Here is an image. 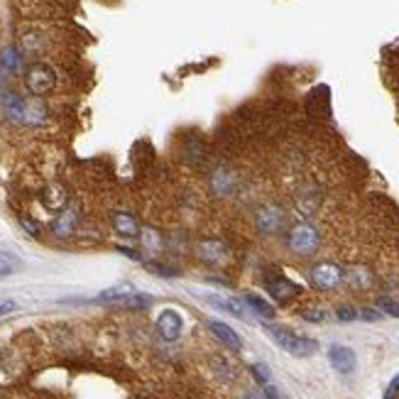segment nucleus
<instances>
[{"instance_id":"nucleus-10","label":"nucleus","mask_w":399,"mask_h":399,"mask_svg":"<svg viewBox=\"0 0 399 399\" xmlns=\"http://www.w3.org/2000/svg\"><path fill=\"white\" fill-rule=\"evenodd\" d=\"M198 257L206 264H223L228 260V245L223 240H201L198 243Z\"/></svg>"},{"instance_id":"nucleus-12","label":"nucleus","mask_w":399,"mask_h":399,"mask_svg":"<svg viewBox=\"0 0 399 399\" xmlns=\"http://www.w3.org/2000/svg\"><path fill=\"white\" fill-rule=\"evenodd\" d=\"M113 228L123 238H140V223L137 218L128 211H115L113 213Z\"/></svg>"},{"instance_id":"nucleus-9","label":"nucleus","mask_w":399,"mask_h":399,"mask_svg":"<svg viewBox=\"0 0 399 399\" xmlns=\"http://www.w3.org/2000/svg\"><path fill=\"white\" fill-rule=\"evenodd\" d=\"M328 360H331L333 370L341 375H350L353 370H355V353L350 350V348L346 346H331L328 348Z\"/></svg>"},{"instance_id":"nucleus-24","label":"nucleus","mask_w":399,"mask_h":399,"mask_svg":"<svg viewBox=\"0 0 399 399\" xmlns=\"http://www.w3.org/2000/svg\"><path fill=\"white\" fill-rule=\"evenodd\" d=\"M301 316H304L306 321H312V323H321V321H326V319H328V314L321 312V309H306Z\"/></svg>"},{"instance_id":"nucleus-31","label":"nucleus","mask_w":399,"mask_h":399,"mask_svg":"<svg viewBox=\"0 0 399 399\" xmlns=\"http://www.w3.org/2000/svg\"><path fill=\"white\" fill-rule=\"evenodd\" d=\"M240 399H260L257 394H245V397H240Z\"/></svg>"},{"instance_id":"nucleus-8","label":"nucleus","mask_w":399,"mask_h":399,"mask_svg":"<svg viewBox=\"0 0 399 399\" xmlns=\"http://www.w3.org/2000/svg\"><path fill=\"white\" fill-rule=\"evenodd\" d=\"M182 328H184V321L174 309H167V312H162L160 319H157V333H160L164 341H176V338L182 336Z\"/></svg>"},{"instance_id":"nucleus-20","label":"nucleus","mask_w":399,"mask_h":399,"mask_svg":"<svg viewBox=\"0 0 399 399\" xmlns=\"http://www.w3.org/2000/svg\"><path fill=\"white\" fill-rule=\"evenodd\" d=\"M346 280H350L353 287H358V289H365V287L373 282V277L368 275V272L363 270V267H355V270L350 272V275H346Z\"/></svg>"},{"instance_id":"nucleus-6","label":"nucleus","mask_w":399,"mask_h":399,"mask_svg":"<svg viewBox=\"0 0 399 399\" xmlns=\"http://www.w3.org/2000/svg\"><path fill=\"white\" fill-rule=\"evenodd\" d=\"M264 289H267V294H272V299L282 301V304L301 294V287L294 285V282L287 280V277H282V275L267 277V280H264Z\"/></svg>"},{"instance_id":"nucleus-23","label":"nucleus","mask_w":399,"mask_h":399,"mask_svg":"<svg viewBox=\"0 0 399 399\" xmlns=\"http://www.w3.org/2000/svg\"><path fill=\"white\" fill-rule=\"evenodd\" d=\"M336 319L338 321H355V319H360V314L353 309V306H341L336 312Z\"/></svg>"},{"instance_id":"nucleus-21","label":"nucleus","mask_w":399,"mask_h":399,"mask_svg":"<svg viewBox=\"0 0 399 399\" xmlns=\"http://www.w3.org/2000/svg\"><path fill=\"white\" fill-rule=\"evenodd\" d=\"M140 235H142V240H145V245L150 250H162V235L157 233L155 228H145V230H140Z\"/></svg>"},{"instance_id":"nucleus-4","label":"nucleus","mask_w":399,"mask_h":399,"mask_svg":"<svg viewBox=\"0 0 399 399\" xmlns=\"http://www.w3.org/2000/svg\"><path fill=\"white\" fill-rule=\"evenodd\" d=\"M309 280H312V285L316 287V289L328 291L343 285L346 272H343V267H338L336 262H319L314 264L312 272H309Z\"/></svg>"},{"instance_id":"nucleus-30","label":"nucleus","mask_w":399,"mask_h":399,"mask_svg":"<svg viewBox=\"0 0 399 399\" xmlns=\"http://www.w3.org/2000/svg\"><path fill=\"white\" fill-rule=\"evenodd\" d=\"M15 312V301H3L0 304V316H6V314Z\"/></svg>"},{"instance_id":"nucleus-16","label":"nucleus","mask_w":399,"mask_h":399,"mask_svg":"<svg viewBox=\"0 0 399 399\" xmlns=\"http://www.w3.org/2000/svg\"><path fill=\"white\" fill-rule=\"evenodd\" d=\"M133 291H135V289H133V287H128V285L113 287V289H108V291H103V294L96 296V301H99V304H118V306H123L125 299H128Z\"/></svg>"},{"instance_id":"nucleus-3","label":"nucleus","mask_w":399,"mask_h":399,"mask_svg":"<svg viewBox=\"0 0 399 399\" xmlns=\"http://www.w3.org/2000/svg\"><path fill=\"white\" fill-rule=\"evenodd\" d=\"M57 83V74L49 64L44 62H37V64H30L25 71V86L32 96H44L49 94Z\"/></svg>"},{"instance_id":"nucleus-17","label":"nucleus","mask_w":399,"mask_h":399,"mask_svg":"<svg viewBox=\"0 0 399 399\" xmlns=\"http://www.w3.org/2000/svg\"><path fill=\"white\" fill-rule=\"evenodd\" d=\"M245 304H248V309L253 314H257V316H262V319H272L275 316V309H272L267 301L262 299V296H257V294H245Z\"/></svg>"},{"instance_id":"nucleus-5","label":"nucleus","mask_w":399,"mask_h":399,"mask_svg":"<svg viewBox=\"0 0 399 399\" xmlns=\"http://www.w3.org/2000/svg\"><path fill=\"white\" fill-rule=\"evenodd\" d=\"M287 223V216L280 206H262L255 211V226L262 235H277Z\"/></svg>"},{"instance_id":"nucleus-26","label":"nucleus","mask_w":399,"mask_h":399,"mask_svg":"<svg viewBox=\"0 0 399 399\" xmlns=\"http://www.w3.org/2000/svg\"><path fill=\"white\" fill-rule=\"evenodd\" d=\"M380 309L389 316H397L399 319V301L394 299H380Z\"/></svg>"},{"instance_id":"nucleus-28","label":"nucleus","mask_w":399,"mask_h":399,"mask_svg":"<svg viewBox=\"0 0 399 399\" xmlns=\"http://www.w3.org/2000/svg\"><path fill=\"white\" fill-rule=\"evenodd\" d=\"M360 319H363V321H380L382 314L375 312V309H363V312H360Z\"/></svg>"},{"instance_id":"nucleus-18","label":"nucleus","mask_w":399,"mask_h":399,"mask_svg":"<svg viewBox=\"0 0 399 399\" xmlns=\"http://www.w3.org/2000/svg\"><path fill=\"white\" fill-rule=\"evenodd\" d=\"M22 267V260L12 253H0V280L3 277H10L15 275L17 270Z\"/></svg>"},{"instance_id":"nucleus-15","label":"nucleus","mask_w":399,"mask_h":399,"mask_svg":"<svg viewBox=\"0 0 399 399\" xmlns=\"http://www.w3.org/2000/svg\"><path fill=\"white\" fill-rule=\"evenodd\" d=\"M20 62H22L20 52L15 47H8L6 52L0 54V78H10L20 69Z\"/></svg>"},{"instance_id":"nucleus-7","label":"nucleus","mask_w":399,"mask_h":399,"mask_svg":"<svg viewBox=\"0 0 399 399\" xmlns=\"http://www.w3.org/2000/svg\"><path fill=\"white\" fill-rule=\"evenodd\" d=\"M44 123H47V105L42 103L40 96L22 101V113H20V123H17V125L40 128V125H44Z\"/></svg>"},{"instance_id":"nucleus-27","label":"nucleus","mask_w":399,"mask_h":399,"mask_svg":"<svg viewBox=\"0 0 399 399\" xmlns=\"http://www.w3.org/2000/svg\"><path fill=\"white\" fill-rule=\"evenodd\" d=\"M382 399H399V375H397V377H392V382L387 384Z\"/></svg>"},{"instance_id":"nucleus-25","label":"nucleus","mask_w":399,"mask_h":399,"mask_svg":"<svg viewBox=\"0 0 399 399\" xmlns=\"http://www.w3.org/2000/svg\"><path fill=\"white\" fill-rule=\"evenodd\" d=\"M147 270L155 272V275H160V277H176V275H179V272L171 270V267H164V264H157V262L147 264Z\"/></svg>"},{"instance_id":"nucleus-22","label":"nucleus","mask_w":399,"mask_h":399,"mask_svg":"<svg viewBox=\"0 0 399 399\" xmlns=\"http://www.w3.org/2000/svg\"><path fill=\"white\" fill-rule=\"evenodd\" d=\"M250 373H253V377L257 380V382L262 384V387H264V384H270V377H272V375H270V368H267V365H264V363H255V365H250Z\"/></svg>"},{"instance_id":"nucleus-14","label":"nucleus","mask_w":399,"mask_h":399,"mask_svg":"<svg viewBox=\"0 0 399 399\" xmlns=\"http://www.w3.org/2000/svg\"><path fill=\"white\" fill-rule=\"evenodd\" d=\"M208 304H213L216 309L221 312H228L238 319H248V304L245 301H238V299H218V296H208Z\"/></svg>"},{"instance_id":"nucleus-29","label":"nucleus","mask_w":399,"mask_h":399,"mask_svg":"<svg viewBox=\"0 0 399 399\" xmlns=\"http://www.w3.org/2000/svg\"><path fill=\"white\" fill-rule=\"evenodd\" d=\"M264 399H282L280 389L275 384H264Z\"/></svg>"},{"instance_id":"nucleus-1","label":"nucleus","mask_w":399,"mask_h":399,"mask_svg":"<svg viewBox=\"0 0 399 399\" xmlns=\"http://www.w3.org/2000/svg\"><path fill=\"white\" fill-rule=\"evenodd\" d=\"M264 331L270 333V338L282 348V350L291 353L296 358H306V355H314L319 350V343L314 338L299 336V333L289 331L285 326H264Z\"/></svg>"},{"instance_id":"nucleus-11","label":"nucleus","mask_w":399,"mask_h":399,"mask_svg":"<svg viewBox=\"0 0 399 399\" xmlns=\"http://www.w3.org/2000/svg\"><path fill=\"white\" fill-rule=\"evenodd\" d=\"M76 226H78V208L76 206H64L62 213L54 218L52 233L57 235V238H69V235L76 230Z\"/></svg>"},{"instance_id":"nucleus-2","label":"nucleus","mask_w":399,"mask_h":399,"mask_svg":"<svg viewBox=\"0 0 399 399\" xmlns=\"http://www.w3.org/2000/svg\"><path fill=\"white\" fill-rule=\"evenodd\" d=\"M287 245H289V250L294 255L309 257V255H314L321 248V235H319V230L312 223H296L294 228H289Z\"/></svg>"},{"instance_id":"nucleus-13","label":"nucleus","mask_w":399,"mask_h":399,"mask_svg":"<svg viewBox=\"0 0 399 399\" xmlns=\"http://www.w3.org/2000/svg\"><path fill=\"white\" fill-rule=\"evenodd\" d=\"M208 328H211V331L216 333L218 341H223L226 346L230 348V350L238 353L240 348H243V341H240V336L233 331V328L228 326V323H223V321H211V323H208Z\"/></svg>"},{"instance_id":"nucleus-19","label":"nucleus","mask_w":399,"mask_h":399,"mask_svg":"<svg viewBox=\"0 0 399 399\" xmlns=\"http://www.w3.org/2000/svg\"><path fill=\"white\" fill-rule=\"evenodd\" d=\"M211 184L218 194H226V192H230V187H233V179H230V174L226 169H218L216 174H213Z\"/></svg>"}]
</instances>
